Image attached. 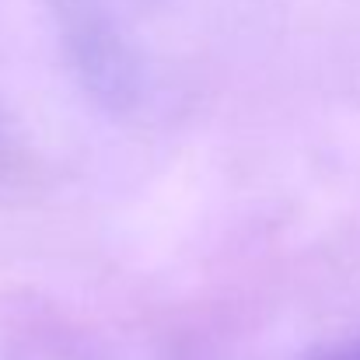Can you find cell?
Listing matches in <instances>:
<instances>
[{"instance_id": "6da1fadb", "label": "cell", "mask_w": 360, "mask_h": 360, "mask_svg": "<svg viewBox=\"0 0 360 360\" xmlns=\"http://www.w3.org/2000/svg\"><path fill=\"white\" fill-rule=\"evenodd\" d=\"M311 360H360V340L343 343V347H333V350H326V354H319V357H311Z\"/></svg>"}]
</instances>
